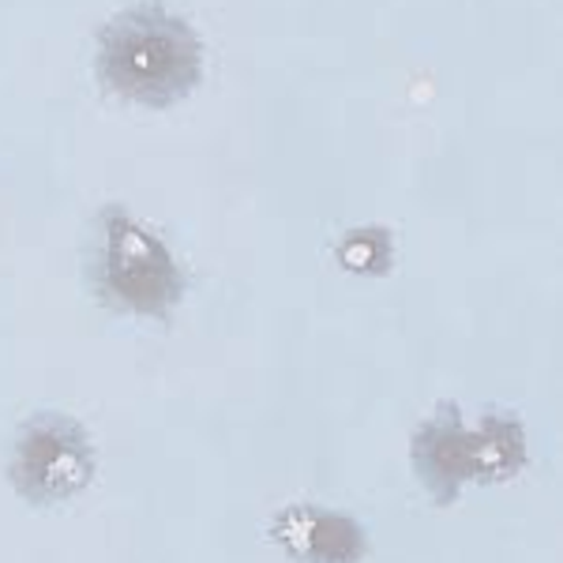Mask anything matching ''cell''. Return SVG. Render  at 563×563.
Masks as SVG:
<instances>
[{"label":"cell","mask_w":563,"mask_h":563,"mask_svg":"<svg viewBox=\"0 0 563 563\" xmlns=\"http://www.w3.org/2000/svg\"><path fill=\"white\" fill-rule=\"evenodd\" d=\"M98 76L129 102L166 109L203 76V42L162 4H135L98 34Z\"/></svg>","instance_id":"cell-1"},{"label":"cell","mask_w":563,"mask_h":563,"mask_svg":"<svg viewBox=\"0 0 563 563\" xmlns=\"http://www.w3.org/2000/svg\"><path fill=\"white\" fill-rule=\"evenodd\" d=\"M90 286L106 308L158 320L177 308L185 275L151 230H143L121 207H109L98 218V238L90 249Z\"/></svg>","instance_id":"cell-2"},{"label":"cell","mask_w":563,"mask_h":563,"mask_svg":"<svg viewBox=\"0 0 563 563\" xmlns=\"http://www.w3.org/2000/svg\"><path fill=\"white\" fill-rule=\"evenodd\" d=\"M95 474V451L84 424L65 413H38L23 424L12 448V485L38 507L84 493Z\"/></svg>","instance_id":"cell-3"},{"label":"cell","mask_w":563,"mask_h":563,"mask_svg":"<svg viewBox=\"0 0 563 563\" xmlns=\"http://www.w3.org/2000/svg\"><path fill=\"white\" fill-rule=\"evenodd\" d=\"M413 470L435 504H455L462 488L477 481V440L455 402H443L413 435Z\"/></svg>","instance_id":"cell-4"},{"label":"cell","mask_w":563,"mask_h":563,"mask_svg":"<svg viewBox=\"0 0 563 563\" xmlns=\"http://www.w3.org/2000/svg\"><path fill=\"white\" fill-rule=\"evenodd\" d=\"M271 533L289 556L305 563H357L368 549L357 519L312 504H297L282 511Z\"/></svg>","instance_id":"cell-5"},{"label":"cell","mask_w":563,"mask_h":563,"mask_svg":"<svg viewBox=\"0 0 563 563\" xmlns=\"http://www.w3.org/2000/svg\"><path fill=\"white\" fill-rule=\"evenodd\" d=\"M474 440H477V481L481 485L507 481L526 466V432H522L519 417L485 413L474 429Z\"/></svg>","instance_id":"cell-6"},{"label":"cell","mask_w":563,"mask_h":563,"mask_svg":"<svg viewBox=\"0 0 563 563\" xmlns=\"http://www.w3.org/2000/svg\"><path fill=\"white\" fill-rule=\"evenodd\" d=\"M339 260L342 267L361 271V275H384L390 267V238L384 230H357L342 241Z\"/></svg>","instance_id":"cell-7"}]
</instances>
